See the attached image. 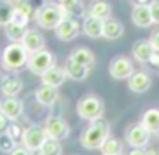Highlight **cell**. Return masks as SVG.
I'll list each match as a JSON object with an SVG mask.
<instances>
[{"label": "cell", "instance_id": "1", "mask_svg": "<svg viewBox=\"0 0 159 155\" xmlns=\"http://www.w3.org/2000/svg\"><path fill=\"white\" fill-rule=\"evenodd\" d=\"M111 135V126L107 120L98 118L93 120L80 135V142L85 150H100L102 144L106 142V139Z\"/></svg>", "mask_w": 159, "mask_h": 155}, {"label": "cell", "instance_id": "2", "mask_svg": "<svg viewBox=\"0 0 159 155\" xmlns=\"http://www.w3.org/2000/svg\"><path fill=\"white\" fill-rule=\"evenodd\" d=\"M30 52L20 44V42H9L0 55V63L7 72H19L24 67H28Z\"/></svg>", "mask_w": 159, "mask_h": 155}, {"label": "cell", "instance_id": "3", "mask_svg": "<svg viewBox=\"0 0 159 155\" xmlns=\"http://www.w3.org/2000/svg\"><path fill=\"white\" fill-rule=\"evenodd\" d=\"M67 17L63 7L59 4H43L39 9H35V22L44 30H56V26Z\"/></svg>", "mask_w": 159, "mask_h": 155}, {"label": "cell", "instance_id": "4", "mask_svg": "<svg viewBox=\"0 0 159 155\" xmlns=\"http://www.w3.org/2000/svg\"><path fill=\"white\" fill-rule=\"evenodd\" d=\"M76 111H78L80 118L83 120H89V122L98 120L104 116V102L94 94H85L78 100Z\"/></svg>", "mask_w": 159, "mask_h": 155}, {"label": "cell", "instance_id": "5", "mask_svg": "<svg viewBox=\"0 0 159 155\" xmlns=\"http://www.w3.org/2000/svg\"><path fill=\"white\" fill-rule=\"evenodd\" d=\"M56 65V57L52 52L48 50H37L34 54H30V59H28V70L35 76H43L50 67Z\"/></svg>", "mask_w": 159, "mask_h": 155}, {"label": "cell", "instance_id": "6", "mask_svg": "<svg viewBox=\"0 0 159 155\" xmlns=\"http://www.w3.org/2000/svg\"><path fill=\"white\" fill-rule=\"evenodd\" d=\"M44 131H46V135L50 139L63 140V139H67L70 135V126H69V122L65 118L52 115L44 120Z\"/></svg>", "mask_w": 159, "mask_h": 155}, {"label": "cell", "instance_id": "7", "mask_svg": "<svg viewBox=\"0 0 159 155\" xmlns=\"http://www.w3.org/2000/svg\"><path fill=\"white\" fill-rule=\"evenodd\" d=\"M46 139H48V135L44 131V126H30V127L24 129V135H22L20 142L30 152H37V150H41V146L44 144Z\"/></svg>", "mask_w": 159, "mask_h": 155}, {"label": "cell", "instance_id": "8", "mask_svg": "<svg viewBox=\"0 0 159 155\" xmlns=\"http://www.w3.org/2000/svg\"><path fill=\"white\" fill-rule=\"evenodd\" d=\"M150 131L139 122V124H131L128 129H126V142L131 146V148H144L148 146L150 142Z\"/></svg>", "mask_w": 159, "mask_h": 155}, {"label": "cell", "instance_id": "9", "mask_svg": "<svg viewBox=\"0 0 159 155\" xmlns=\"http://www.w3.org/2000/svg\"><path fill=\"white\" fill-rule=\"evenodd\" d=\"M133 72H135V67L131 59L126 55H117L109 63V76L113 79H128Z\"/></svg>", "mask_w": 159, "mask_h": 155}, {"label": "cell", "instance_id": "10", "mask_svg": "<svg viewBox=\"0 0 159 155\" xmlns=\"http://www.w3.org/2000/svg\"><path fill=\"white\" fill-rule=\"evenodd\" d=\"M0 113L7 120H19L24 113V102L17 96H4L0 100Z\"/></svg>", "mask_w": 159, "mask_h": 155}, {"label": "cell", "instance_id": "11", "mask_svg": "<svg viewBox=\"0 0 159 155\" xmlns=\"http://www.w3.org/2000/svg\"><path fill=\"white\" fill-rule=\"evenodd\" d=\"M80 30H81V26H80L78 19H74V17H65L57 26H56V37L59 39V41H72V39L76 37L80 33Z\"/></svg>", "mask_w": 159, "mask_h": 155}, {"label": "cell", "instance_id": "12", "mask_svg": "<svg viewBox=\"0 0 159 155\" xmlns=\"http://www.w3.org/2000/svg\"><path fill=\"white\" fill-rule=\"evenodd\" d=\"M128 87H129L131 92L143 94V92H146L152 87V78L144 70H137V72H133L131 76L128 78Z\"/></svg>", "mask_w": 159, "mask_h": 155}, {"label": "cell", "instance_id": "13", "mask_svg": "<svg viewBox=\"0 0 159 155\" xmlns=\"http://www.w3.org/2000/svg\"><path fill=\"white\" fill-rule=\"evenodd\" d=\"M22 89H24L22 79L17 76V74H13V72L6 74V76L0 79V91H2L4 96H17V94H20Z\"/></svg>", "mask_w": 159, "mask_h": 155}, {"label": "cell", "instance_id": "14", "mask_svg": "<svg viewBox=\"0 0 159 155\" xmlns=\"http://www.w3.org/2000/svg\"><path fill=\"white\" fill-rule=\"evenodd\" d=\"M65 79H67L65 67L61 69V67H57V65L50 67V69L41 76V81H43L44 85H50V87H56V89H59V87L65 83Z\"/></svg>", "mask_w": 159, "mask_h": 155}, {"label": "cell", "instance_id": "15", "mask_svg": "<svg viewBox=\"0 0 159 155\" xmlns=\"http://www.w3.org/2000/svg\"><path fill=\"white\" fill-rule=\"evenodd\" d=\"M81 32L91 39L102 37V33H104V20L96 19V17H91V15H85L83 22H81Z\"/></svg>", "mask_w": 159, "mask_h": 155}, {"label": "cell", "instance_id": "16", "mask_svg": "<svg viewBox=\"0 0 159 155\" xmlns=\"http://www.w3.org/2000/svg\"><path fill=\"white\" fill-rule=\"evenodd\" d=\"M20 44L30 54H34V52L44 48V37H43V33H41L39 30H26V33H24V37L20 41Z\"/></svg>", "mask_w": 159, "mask_h": 155}, {"label": "cell", "instance_id": "17", "mask_svg": "<svg viewBox=\"0 0 159 155\" xmlns=\"http://www.w3.org/2000/svg\"><path fill=\"white\" fill-rule=\"evenodd\" d=\"M131 22L139 28H148L154 24L152 20V13H150V6H133L131 9Z\"/></svg>", "mask_w": 159, "mask_h": 155}, {"label": "cell", "instance_id": "18", "mask_svg": "<svg viewBox=\"0 0 159 155\" xmlns=\"http://www.w3.org/2000/svg\"><path fill=\"white\" fill-rule=\"evenodd\" d=\"M154 46L150 41H137L131 48V54H133V59L139 61V63H150V57L154 55Z\"/></svg>", "mask_w": 159, "mask_h": 155}, {"label": "cell", "instance_id": "19", "mask_svg": "<svg viewBox=\"0 0 159 155\" xmlns=\"http://www.w3.org/2000/svg\"><path fill=\"white\" fill-rule=\"evenodd\" d=\"M35 100L39 102L41 105H44V107H52L56 104V100H57V89L43 83L35 91Z\"/></svg>", "mask_w": 159, "mask_h": 155}, {"label": "cell", "instance_id": "20", "mask_svg": "<svg viewBox=\"0 0 159 155\" xmlns=\"http://www.w3.org/2000/svg\"><path fill=\"white\" fill-rule=\"evenodd\" d=\"M122 35H124V24L119 19L109 17V19L104 20V33H102V37L109 39V41H117Z\"/></svg>", "mask_w": 159, "mask_h": 155}, {"label": "cell", "instance_id": "21", "mask_svg": "<svg viewBox=\"0 0 159 155\" xmlns=\"http://www.w3.org/2000/svg\"><path fill=\"white\" fill-rule=\"evenodd\" d=\"M65 72H67V78H70L72 81H83V79H87L89 72H91V69L85 67V65H80V63H74V61L67 59Z\"/></svg>", "mask_w": 159, "mask_h": 155}, {"label": "cell", "instance_id": "22", "mask_svg": "<svg viewBox=\"0 0 159 155\" xmlns=\"http://www.w3.org/2000/svg\"><path fill=\"white\" fill-rule=\"evenodd\" d=\"M69 59L70 61H74V63H80V65H85V67H93L94 65V54H93V50H89L87 46H78L76 50H72V54L69 55Z\"/></svg>", "mask_w": 159, "mask_h": 155}, {"label": "cell", "instance_id": "23", "mask_svg": "<svg viewBox=\"0 0 159 155\" xmlns=\"http://www.w3.org/2000/svg\"><path fill=\"white\" fill-rule=\"evenodd\" d=\"M87 15L106 20V19L111 17V4L106 2V0H94V2L87 7Z\"/></svg>", "mask_w": 159, "mask_h": 155}, {"label": "cell", "instance_id": "24", "mask_svg": "<svg viewBox=\"0 0 159 155\" xmlns=\"http://www.w3.org/2000/svg\"><path fill=\"white\" fill-rule=\"evenodd\" d=\"M32 6L26 2V0H22V2H17L15 4V13H13V22H17V24H28L30 22V17H32Z\"/></svg>", "mask_w": 159, "mask_h": 155}, {"label": "cell", "instance_id": "25", "mask_svg": "<svg viewBox=\"0 0 159 155\" xmlns=\"http://www.w3.org/2000/svg\"><path fill=\"white\" fill-rule=\"evenodd\" d=\"M141 124L150 131V133H159V109H148L141 118Z\"/></svg>", "mask_w": 159, "mask_h": 155}, {"label": "cell", "instance_id": "26", "mask_svg": "<svg viewBox=\"0 0 159 155\" xmlns=\"http://www.w3.org/2000/svg\"><path fill=\"white\" fill-rule=\"evenodd\" d=\"M26 26L24 24H17V22H9L7 26H4V32H6V37L9 39L11 42H20L22 37H24V33H26Z\"/></svg>", "mask_w": 159, "mask_h": 155}, {"label": "cell", "instance_id": "27", "mask_svg": "<svg viewBox=\"0 0 159 155\" xmlns=\"http://www.w3.org/2000/svg\"><path fill=\"white\" fill-rule=\"evenodd\" d=\"M56 4H59L63 7V11L67 13V17H74V15H83V4L80 0H56ZM76 19V17H74Z\"/></svg>", "mask_w": 159, "mask_h": 155}, {"label": "cell", "instance_id": "28", "mask_svg": "<svg viewBox=\"0 0 159 155\" xmlns=\"http://www.w3.org/2000/svg\"><path fill=\"white\" fill-rule=\"evenodd\" d=\"M15 4L9 0H0V26H7L13 20Z\"/></svg>", "mask_w": 159, "mask_h": 155}, {"label": "cell", "instance_id": "29", "mask_svg": "<svg viewBox=\"0 0 159 155\" xmlns=\"http://www.w3.org/2000/svg\"><path fill=\"white\" fill-rule=\"evenodd\" d=\"M100 152H102V155H119V153H122V142H120L119 139H115V137L109 135L106 139V142L102 144Z\"/></svg>", "mask_w": 159, "mask_h": 155}, {"label": "cell", "instance_id": "30", "mask_svg": "<svg viewBox=\"0 0 159 155\" xmlns=\"http://www.w3.org/2000/svg\"><path fill=\"white\" fill-rule=\"evenodd\" d=\"M41 152L44 155H61L63 153V148H61V144H59V140H56V139H46L44 140V144L41 146Z\"/></svg>", "mask_w": 159, "mask_h": 155}, {"label": "cell", "instance_id": "31", "mask_svg": "<svg viewBox=\"0 0 159 155\" xmlns=\"http://www.w3.org/2000/svg\"><path fill=\"white\" fill-rule=\"evenodd\" d=\"M24 129H26V127H22L20 124H17V120H9V124H7V127H6V133H7L15 142H20V140H22V135H24Z\"/></svg>", "mask_w": 159, "mask_h": 155}, {"label": "cell", "instance_id": "32", "mask_svg": "<svg viewBox=\"0 0 159 155\" xmlns=\"http://www.w3.org/2000/svg\"><path fill=\"white\" fill-rule=\"evenodd\" d=\"M17 148V142L6 133V131H2L0 133V152L2 153H9V152H13Z\"/></svg>", "mask_w": 159, "mask_h": 155}, {"label": "cell", "instance_id": "33", "mask_svg": "<svg viewBox=\"0 0 159 155\" xmlns=\"http://www.w3.org/2000/svg\"><path fill=\"white\" fill-rule=\"evenodd\" d=\"M150 13H152L154 24H159V0H154V2L150 4Z\"/></svg>", "mask_w": 159, "mask_h": 155}, {"label": "cell", "instance_id": "34", "mask_svg": "<svg viewBox=\"0 0 159 155\" xmlns=\"http://www.w3.org/2000/svg\"><path fill=\"white\" fill-rule=\"evenodd\" d=\"M6 155H34V152H30L28 148H24V146H17L13 152H9V153Z\"/></svg>", "mask_w": 159, "mask_h": 155}, {"label": "cell", "instance_id": "35", "mask_svg": "<svg viewBox=\"0 0 159 155\" xmlns=\"http://www.w3.org/2000/svg\"><path fill=\"white\" fill-rule=\"evenodd\" d=\"M150 42H152L154 50H156V52H159V30H156V32L152 33V37H150Z\"/></svg>", "mask_w": 159, "mask_h": 155}, {"label": "cell", "instance_id": "36", "mask_svg": "<svg viewBox=\"0 0 159 155\" xmlns=\"http://www.w3.org/2000/svg\"><path fill=\"white\" fill-rule=\"evenodd\" d=\"M7 124H9V120H7L6 116H4L2 113H0V133H2V131H6V127H7Z\"/></svg>", "mask_w": 159, "mask_h": 155}, {"label": "cell", "instance_id": "37", "mask_svg": "<svg viewBox=\"0 0 159 155\" xmlns=\"http://www.w3.org/2000/svg\"><path fill=\"white\" fill-rule=\"evenodd\" d=\"M150 65H154V67L159 69V52H154V55L150 57Z\"/></svg>", "mask_w": 159, "mask_h": 155}, {"label": "cell", "instance_id": "38", "mask_svg": "<svg viewBox=\"0 0 159 155\" xmlns=\"http://www.w3.org/2000/svg\"><path fill=\"white\" fill-rule=\"evenodd\" d=\"M133 2V6H150L154 0H131Z\"/></svg>", "mask_w": 159, "mask_h": 155}, {"label": "cell", "instance_id": "39", "mask_svg": "<svg viewBox=\"0 0 159 155\" xmlns=\"http://www.w3.org/2000/svg\"><path fill=\"white\" fill-rule=\"evenodd\" d=\"M128 155H146V153H144L143 148H131V152H129Z\"/></svg>", "mask_w": 159, "mask_h": 155}, {"label": "cell", "instance_id": "40", "mask_svg": "<svg viewBox=\"0 0 159 155\" xmlns=\"http://www.w3.org/2000/svg\"><path fill=\"white\" fill-rule=\"evenodd\" d=\"M146 155H159V152H156V150H148V152H144Z\"/></svg>", "mask_w": 159, "mask_h": 155}, {"label": "cell", "instance_id": "41", "mask_svg": "<svg viewBox=\"0 0 159 155\" xmlns=\"http://www.w3.org/2000/svg\"><path fill=\"white\" fill-rule=\"evenodd\" d=\"M34 155H44V153H43L41 150H37V152H34Z\"/></svg>", "mask_w": 159, "mask_h": 155}, {"label": "cell", "instance_id": "42", "mask_svg": "<svg viewBox=\"0 0 159 155\" xmlns=\"http://www.w3.org/2000/svg\"><path fill=\"white\" fill-rule=\"evenodd\" d=\"M9 2H13V4H17V2H22V0H9Z\"/></svg>", "mask_w": 159, "mask_h": 155}, {"label": "cell", "instance_id": "43", "mask_svg": "<svg viewBox=\"0 0 159 155\" xmlns=\"http://www.w3.org/2000/svg\"><path fill=\"white\" fill-rule=\"evenodd\" d=\"M119 155H124V153H119Z\"/></svg>", "mask_w": 159, "mask_h": 155}, {"label": "cell", "instance_id": "44", "mask_svg": "<svg viewBox=\"0 0 159 155\" xmlns=\"http://www.w3.org/2000/svg\"><path fill=\"white\" fill-rule=\"evenodd\" d=\"M157 135H159V133H157Z\"/></svg>", "mask_w": 159, "mask_h": 155}]
</instances>
